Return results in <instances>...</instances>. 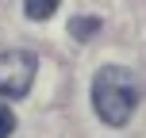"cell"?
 Instances as JSON below:
<instances>
[{"mask_svg":"<svg viewBox=\"0 0 146 138\" xmlns=\"http://www.w3.org/2000/svg\"><path fill=\"white\" fill-rule=\"evenodd\" d=\"M23 12H27V19L42 23V19H50V15L58 12V0H27V4H23Z\"/></svg>","mask_w":146,"mask_h":138,"instance_id":"4","label":"cell"},{"mask_svg":"<svg viewBox=\"0 0 146 138\" xmlns=\"http://www.w3.org/2000/svg\"><path fill=\"white\" fill-rule=\"evenodd\" d=\"M15 134V111L0 104V138H12Z\"/></svg>","mask_w":146,"mask_h":138,"instance_id":"5","label":"cell"},{"mask_svg":"<svg viewBox=\"0 0 146 138\" xmlns=\"http://www.w3.org/2000/svg\"><path fill=\"white\" fill-rule=\"evenodd\" d=\"M38 58L31 50H0V100H23L35 85Z\"/></svg>","mask_w":146,"mask_h":138,"instance_id":"2","label":"cell"},{"mask_svg":"<svg viewBox=\"0 0 146 138\" xmlns=\"http://www.w3.org/2000/svg\"><path fill=\"white\" fill-rule=\"evenodd\" d=\"M139 108V85L127 65H100L92 77V111L104 127H127Z\"/></svg>","mask_w":146,"mask_h":138,"instance_id":"1","label":"cell"},{"mask_svg":"<svg viewBox=\"0 0 146 138\" xmlns=\"http://www.w3.org/2000/svg\"><path fill=\"white\" fill-rule=\"evenodd\" d=\"M100 27H104L100 15H73V19H69V35H73V42H88Z\"/></svg>","mask_w":146,"mask_h":138,"instance_id":"3","label":"cell"}]
</instances>
